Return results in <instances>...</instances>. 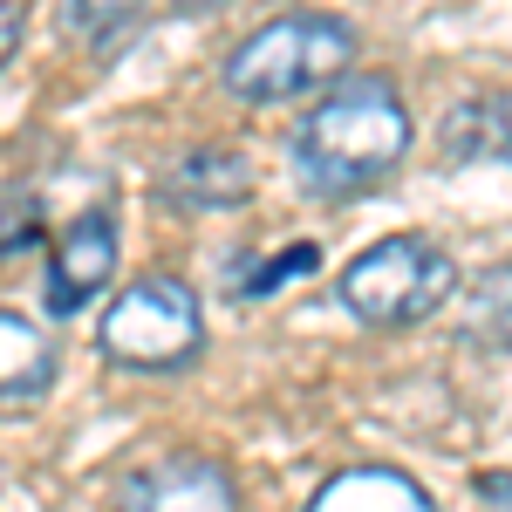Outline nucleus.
Here are the masks:
<instances>
[{
	"mask_svg": "<svg viewBox=\"0 0 512 512\" xmlns=\"http://www.w3.org/2000/svg\"><path fill=\"white\" fill-rule=\"evenodd\" d=\"M403 151H410V110H403V96L390 82H376V76L321 96L294 130V164L328 198L369 192L376 178H390L403 164Z\"/></svg>",
	"mask_w": 512,
	"mask_h": 512,
	"instance_id": "1",
	"label": "nucleus"
},
{
	"mask_svg": "<svg viewBox=\"0 0 512 512\" xmlns=\"http://www.w3.org/2000/svg\"><path fill=\"white\" fill-rule=\"evenodd\" d=\"M355 35L335 14H280L226 55V89L239 103H294L321 82L349 76Z\"/></svg>",
	"mask_w": 512,
	"mask_h": 512,
	"instance_id": "2",
	"label": "nucleus"
},
{
	"mask_svg": "<svg viewBox=\"0 0 512 512\" xmlns=\"http://www.w3.org/2000/svg\"><path fill=\"white\" fill-rule=\"evenodd\" d=\"M451 287H458V267H451L444 246H431V239H417V233H396V239H376L369 253L349 260L342 301L369 328H410V321L437 315L451 301Z\"/></svg>",
	"mask_w": 512,
	"mask_h": 512,
	"instance_id": "3",
	"label": "nucleus"
},
{
	"mask_svg": "<svg viewBox=\"0 0 512 512\" xmlns=\"http://www.w3.org/2000/svg\"><path fill=\"white\" fill-rule=\"evenodd\" d=\"M96 342H103V355H110L117 369H178V362H192L198 342H205L198 294L171 274L130 280L117 301H110Z\"/></svg>",
	"mask_w": 512,
	"mask_h": 512,
	"instance_id": "4",
	"label": "nucleus"
},
{
	"mask_svg": "<svg viewBox=\"0 0 512 512\" xmlns=\"http://www.w3.org/2000/svg\"><path fill=\"white\" fill-rule=\"evenodd\" d=\"M117 512H239V485L219 458H164L123 485Z\"/></svg>",
	"mask_w": 512,
	"mask_h": 512,
	"instance_id": "5",
	"label": "nucleus"
},
{
	"mask_svg": "<svg viewBox=\"0 0 512 512\" xmlns=\"http://www.w3.org/2000/svg\"><path fill=\"white\" fill-rule=\"evenodd\" d=\"M110 274H117V226L103 212H89V219H76L62 233L55 260H48V315H62V321L82 315L110 287Z\"/></svg>",
	"mask_w": 512,
	"mask_h": 512,
	"instance_id": "6",
	"label": "nucleus"
},
{
	"mask_svg": "<svg viewBox=\"0 0 512 512\" xmlns=\"http://www.w3.org/2000/svg\"><path fill=\"white\" fill-rule=\"evenodd\" d=\"M308 512H437V506L417 478L390 472V465H355V472L328 478L308 499Z\"/></svg>",
	"mask_w": 512,
	"mask_h": 512,
	"instance_id": "7",
	"label": "nucleus"
},
{
	"mask_svg": "<svg viewBox=\"0 0 512 512\" xmlns=\"http://www.w3.org/2000/svg\"><path fill=\"white\" fill-rule=\"evenodd\" d=\"M164 192L178 198V205L219 212V205H239V198L253 192V164L239 158V151H192V158L164 178Z\"/></svg>",
	"mask_w": 512,
	"mask_h": 512,
	"instance_id": "8",
	"label": "nucleus"
},
{
	"mask_svg": "<svg viewBox=\"0 0 512 512\" xmlns=\"http://www.w3.org/2000/svg\"><path fill=\"white\" fill-rule=\"evenodd\" d=\"M444 158L451 164H492L512 158V103L506 96H478V103H458L444 117Z\"/></svg>",
	"mask_w": 512,
	"mask_h": 512,
	"instance_id": "9",
	"label": "nucleus"
},
{
	"mask_svg": "<svg viewBox=\"0 0 512 512\" xmlns=\"http://www.w3.org/2000/svg\"><path fill=\"white\" fill-rule=\"evenodd\" d=\"M55 383V342L28 315L0 308V396H41Z\"/></svg>",
	"mask_w": 512,
	"mask_h": 512,
	"instance_id": "10",
	"label": "nucleus"
},
{
	"mask_svg": "<svg viewBox=\"0 0 512 512\" xmlns=\"http://www.w3.org/2000/svg\"><path fill=\"white\" fill-rule=\"evenodd\" d=\"M465 335L478 349H512V267H492V274L472 280L465 294Z\"/></svg>",
	"mask_w": 512,
	"mask_h": 512,
	"instance_id": "11",
	"label": "nucleus"
},
{
	"mask_svg": "<svg viewBox=\"0 0 512 512\" xmlns=\"http://www.w3.org/2000/svg\"><path fill=\"white\" fill-rule=\"evenodd\" d=\"M144 14V0H62V21L82 41H110L117 28H130Z\"/></svg>",
	"mask_w": 512,
	"mask_h": 512,
	"instance_id": "12",
	"label": "nucleus"
},
{
	"mask_svg": "<svg viewBox=\"0 0 512 512\" xmlns=\"http://www.w3.org/2000/svg\"><path fill=\"white\" fill-rule=\"evenodd\" d=\"M315 267H321L315 246H287V253H274L260 274L239 280V294H274V287H287V280H301V274H315Z\"/></svg>",
	"mask_w": 512,
	"mask_h": 512,
	"instance_id": "13",
	"label": "nucleus"
},
{
	"mask_svg": "<svg viewBox=\"0 0 512 512\" xmlns=\"http://www.w3.org/2000/svg\"><path fill=\"white\" fill-rule=\"evenodd\" d=\"M35 239H41L35 205H21V212L7 205V212H0V253H21V246H35Z\"/></svg>",
	"mask_w": 512,
	"mask_h": 512,
	"instance_id": "14",
	"label": "nucleus"
},
{
	"mask_svg": "<svg viewBox=\"0 0 512 512\" xmlns=\"http://www.w3.org/2000/svg\"><path fill=\"white\" fill-rule=\"evenodd\" d=\"M21 28H28V7L21 0H0V62L21 48Z\"/></svg>",
	"mask_w": 512,
	"mask_h": 512,
	"instance_id": "15",
	"label": "nucleus"
},
{
	"mask_svg": "<svg viewBox=\"0 0 512 512\" xmlns=\"http://www.w3.org/2000/svg\"><path fill=\"white\" fill-rule=\"evenodd\" d=\"M478 485H485V506H512V478L485 472V478H478Z\"/></svg>",
	"mask_w": 512,
	"mask_h": 512,
	"instance_id": "16",
	"label": "nucleus"
},
{
	"mask_svg": "<svg viewBox=\"0 0 512 512\" xmlns=\"http://www.w3.org/2000/svg\"><path fill=\"white\" fill-rule=\"evenodd\" d=\"M198 7H212V0H198Z\"/></svg>",
	"mask_w": 512,
	"mask_h": 512,
	"instance_id": "17",
	"label": "nucleus"
}]
</instances>
